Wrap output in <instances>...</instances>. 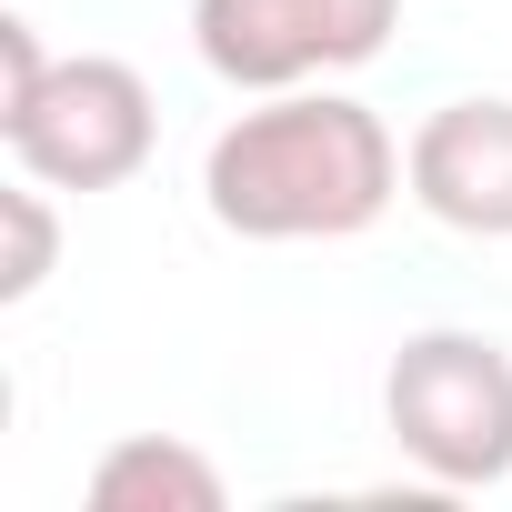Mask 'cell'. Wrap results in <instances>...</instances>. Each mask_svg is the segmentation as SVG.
<instances>
[{
  "mask_svg": "<svg viewBox=\"0 0 512 512\" xmlns=\"http://www.w3.org/2000/svg\"><path fill=\"white\" fill-rule=\"evenodd\" d=\"M0 231H11V262H0V302H31L61 262V221H51V181L21 171V191H0Z\"/></svg>",
  "mask_w": 512,
  "mask_h": 512,
  "instance_id": "7",
  "label": "cell"
},
{
  "mask_svg": "<svg viewBox=\"0 0 512 512\" xmlns=\"http://www.w3.org/2000/svg\"><path fill=\"white\" fill-rule=\"evenodd\" d=\"M91 512H221V472L171 432H131L91 462Z\"/></svg>",
  "mask_w": 512,
  "mask_h": 512,
  "instance_id": "6",
  "label": "cell"
},
{
  "mask_svg": "<svg viewBox=\"0 0 512 512\" xmlns=\"http://www.w3.org/2000/svg\"><path fill=\"white\" fill-rule=\"evenodd\" d=\"M412 201L442 221V231H472V241H512V101L502 91H472V101H442L412 151Z\"/></svg>",
  "mask_w": 512,
  "mask_h": 512,
  "instance_id": "5",
  "label": "cell"
},
{
  "mask_svg": "<svg viewBox=\"0 0 512 512\" xmlns=\"http://www.w3.org/2000/svg\"><path fill=\"white\" fill-rule=\"evenodd\" d=\"M402 21V0H191V41L231 91H302L362 71Z\"/></svg>",
  "mask_w": 512,
  "mask_h": 512,
  "instance_id": "4",
  "label": "cell"
},
{
  "mask_svg": "<svg viewBox=\"0 0 512 512\" xmlns=\"http://www.w3.org/2000/svg\"><path fill=\"white\" fill-rule=\"evenodd\" d=\"M402 181V141L372 101L342 91H262V111H241L201 151V201L241 241H352L392 211Z\"/></svg>",
  "mask_w": 512,
  "mask_h": 512,
  "instance_id": "1",
  "label": "cell"
},
{
  "mask_svg": "<svg viewBox=\"0 0 512 512\" xmlns=\"http://www.w3.org/2000/svg\"><path fill=\"white\" fill-rule=\"evenodd\" d=\"M382 422L442 492H492L512 472V352L492 332H412L382 372Z\"/></svg>",
  "mask_w": 512,
  "mask_h": 512,
  "instance_id": "2",
  "label": "cell"
},
{
  "mask_svg": "<svg viewBox=\"0 0 512 512\" xmlns=\"http://www.w3.org/2000/svg\"><path fill=\"white\" fill-rule=\"evenodd\" d=\"M41 71H51V51H41V31L11 11V21H0V111H11V101H21Z\"/></svg>",
  "mask_w": 512,
  "mask_h": 512,
  "instance_id": "8",
  "label": "cell"
},
{
  "mask_svg": "<svg viewBox=\"0 0 512 512\" xmlns=\"http://www.w3.org/2000/svg\"><path fill=\"white\" fill-rule=\"evenodd\" d=\"M0 141H11V161L51 191H121L151 141H161V111H151V81L111 51H71L51 61L11 111H0Z\"/></svg>",
  "mask_w": 512,
  "mask_h": 512,
  "instance_id": "3",
  "label": "cell"
}]
</instances>
